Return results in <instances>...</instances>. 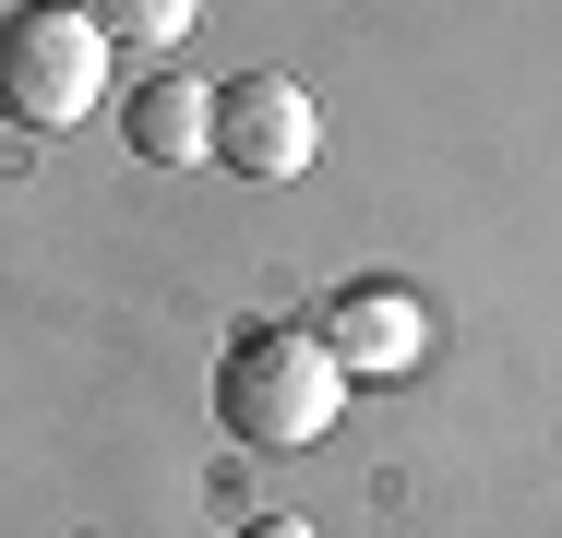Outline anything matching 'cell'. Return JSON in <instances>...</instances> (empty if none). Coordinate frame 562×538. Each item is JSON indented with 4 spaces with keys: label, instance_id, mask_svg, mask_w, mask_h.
I'll return each instance as SVG.
<instances>
[{
    "label": "cell",
    "instance_id": "cell-6",
    "mask_svg": "<svg viewBox=\"0 0 562 538\" xmlns=\"http://www.w3.org/2000/svg\"><path fill=\"white\" fill-rule=\"evenodd\" d=\"M192 12H204V0H85V24H97L109 48H180Z\"/></svg>",
    "mask_w": 562,
    "mask_h": 538
},
{
    "label": "cell",
    "instance_id": "cell-4",
    "mask_svg": "<svg viewBox=\"0 0 562 538\" xmlns=\"http://www.w3.org/2000/svg\"><path fill=\"white\" fill-rule=\"evenodd\" d=\"M324 347H336L347 371H371V383H395V371H419V347H431V312L407 300V288H347L336 312H324Z\"/></svg>",
    "mask_w": 562,
    "mask_h": 538
},
{
    "label": "cell",
    "instance_id": "cell-7",
    "mask_svg": "<svg viewBox=\"0 0 562 538\" xmlns=\"http://www.w3.org/2000/svg\"><path fill=\"white\" fill-rule=\"evenodd\" d=\"M239 538H312V527H300V515H251Z\"/></svg>",
    "mask_w": 562,
    "mask_h": 538
},
{
    "label": "cell",
    "instance_id": "cell-2",
    "mask_svg": "<svg viewBox=\"0 0 562 538\" xmlns=\"http://www.w3.org/2000/svg\"><path fill=\"white\" fill-rule=\"evenodd\" d=\"M97 97H109V36L85 24V0L0 12V120L12 132H72Z\"/></svg>",
    "mask_w": 562,
    "mask_h": 538
},
{
    "label": "cell",
    "instance_id": "cell-5",
    "mask_svg": "<svg viewBox=\"0 0 562 538\" xmlns=\"http://www.w3.org/2000/svg\"><path fill=\"white\" fill-rule=\"evenodd\" d=\"M120 132H132L144 168H204V156H216V97H204L192 72H156L144 97L120 108Z\"/></svg>",
    "mask_w": 562,
    "mask_h": 538
},
{
    "label": "cell",
    "instance_id": "cell-3",
    "mask_svg": "<svg viewBox=\"0 0 562 538\" xmlns=\"http://www.w3.org/2000/svg\"><path fill=\"white\" fill-rule=\"evenodd\" d=\"M324 156V108H312V85H288V72H239V85H216V168H239V180H300Z\"/></svg>",
    "mask_w": 562,
    "mask_h": 538
},
{
    "label": "cell",
    "instance_id": "cell-1",
    "mask_svg": "<svg viewBox=\"0 0 562 538\" xmlns=\"http://www.w3.org/2000/svg\"><path fill=\"white\" fill-rule=\"evenodd\" d=\"M347 407V359L300 323H251L216 359V430L239 455H312Z\"/></svg>",
    "mask_w": 562,
    "mask_h": 538
}]
</instances>
